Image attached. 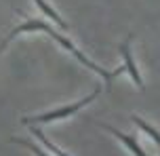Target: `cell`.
Instances as JSON below:
<instances>
[{"mask_svg": "<svg viewBox=\"0 0 160 156\" xmlns=\"http://www.w3.org/2000/svg\"><path fill=\"white\" fill-rule=\"evenodd\" d=\"M131 42H133V34H128L124 42L120 44V55H122V72H127L131 76V80L135 82V87L139 91L145 89V82H143V76L139 72V66L135 63V57H133V51H131Z\"/></svg>", "mask_w": 160, "mask_h": 156, "instance_id": "cell-3", "label": "cell"}, {"mask_svg": "<svg viewBox=\"0 0 160 156\" xmlns=\"http://www.w3.org/2000/svg\"><path fill=\"white\" fill-rule=\"evenodd\" d=\"M101 93V87H95L93 93H88L87 97L78 99L74 103H68V106H61V108H55V110H48V112H42V114H36V116H25L21 118L23 124H44V123H57V120H65L74 116L76 112H80L84 106H88L93 99H97V95Z\"/></svg>", "mask_w": 160, "mask_h": 156, "instance_id": "cell-2", "label": "cell"}, {"mask_svg": "<svg viewBox=\"0 0 160 156\" xmlns=\"http://www.w3.org/2000/svg\"><path fill=\"white\" fill-rule=\"evenodd\" d=\"M131 120H133V123H135L137 127H139V129H141V131L145 133V135H150V137H152V139L156 141V146L160 148V131H156V129H154L152 124H148V123L143 120V118H139L137 114H133V116H131Z\"/></svg>", "mask_w": 160, "mask_h": 156, "instance_id": "cell-7", "label": "cell"}, {"mask_svg": "<svg viewBox=\"0 0 160 156\" xmlns=\"http://www.w3.org/2000/svg\"><path fill=\"white\" fill-rule=\"evenodd\" d=\"M30 32H44V34H48V36H51V38H53V40H55L57 44L61 47V49H65L68 53H72V55H74L76 59H78L82 66L88 68V70H93V72H95V74L99 76V78H103V80L108 82V84L112 82L114 76H118L120 72H122V68L114 70V72H108L105 68L97 66L95 61H91V59H88L87 55H84V53H82V51H80L72 40H70V38H65L63 34H59V32L55 30V28H53V25H48L47 21H42V19H34V17H28L23 23H19L17 28H13V32H11V34L7 36V38H4V40L0 42V53L7 49L8 44H11V42H13V40L17 38V36H19V34H30Z\"/></svg>", "mask_w": 160, "mask_h": 156, "instance_id": "cell-1", "label": "cell"}, {"mask_svg": "<svg viewBox=\"0 0 160 156\" xmlns=\"http://www.w3.org/2000/svg\"><path fill=\"white\" fill-rule=\"evenodd\" d=\"M34 4H36V7L40 8V13H42V15H47L48 19H51V21H55V25H59L61 30H68V23H65V19H63L61 15H59L55 8L51 7V4H48L47 0H34Z\"/></svg>", "mask_w": 160, "mask_h": 156, "instance_id": "cell-5", "label": "cell"}, {"mask_svg": "<svg viewBox=\"0 0 160 156\" xmlns=\"http://www.w3.org/2000/svg\"><path fill=\"white\" fill-rule=\"evenodd\" d=\"M103 131H108V133H112L114 137L124 146V148L131 152L133 156H148V152H145L143 148H141V143H139V139H137L135 135H127V133H122V131H118V129H114V127H110V124H103V123H97Z\"/></svg>", "mask_w": 160, "mask_h": 156, "instance_id": "cell-4", "label": "cell"}, {"mask_svg": "<svg viewBox=\"0 0 160 156\" xmlns=\"http://www.w3.org/2000/svg\"><path fill=\"white\" fill-rule=\"evenodd\" d=\"M32 135H34V137H36V139L40 141V146H44V148H47V150H48V152H51L53 156H70L68 152H65V150H61L59 146H55V143H53L51 139H47V135H44V133L40 131L38 127H32Z\"/></svg>", "mask_w": 160, "mask_h": 156, "instance_id": "cell-6", "label": "cell"}, {"mask_svg": "<svg viewBox=\"0 0 160 156\" xmlns=\"http://www.w3.org/2000/svg\"><path fill=\"white\" fill-rule=\"evenodd\" d=\"M11 141H13V143H19V146H25L28 150H32L34 156H53L47 148H44V146H36V143H32L30 139H19V137H11Z\"/></svg>", "mask_w": 160, "mask_h": 156, "instance_id": "cell-8", "label": "cell"}]
</instances>
